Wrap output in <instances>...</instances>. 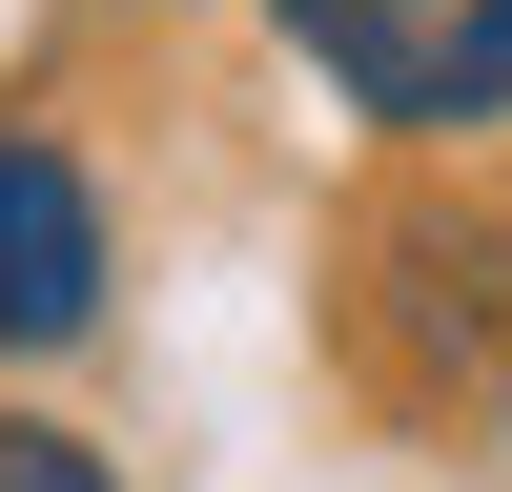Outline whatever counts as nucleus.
I'll use <instances>...</instances> for the list:
<instances>
[{
    "label": "nucleus",
    "instance_id": "obj_1",
    "mask_svg": "<svg viewBox=\"0 0 512 492\" xmlns=\"http://www.w3.org/2000/svg\"><path fill=\"white\" fill-rule=\"evenodd\" d=\"M451 164H472V144H431L349 226V369L390 410H472L512 369V185H451Z\"/></svg>",
    "mask_w": 512,
    "mask_h": 492
},
{
    "label": "nucleus",
    "instance_id": "obj_2",
    "mask_svg": "<svg viewBox=\"0 0 512 492\" xmlns=\"http://www.w3.org/2000/svg\"><path fill=\"white\" fill-rule=\"evenodd\" d=\"M287 62L369 123V144H492L512 123V0H267Z\"/></svg>",
    "mask_w": 512,
    "mask_h": 492
},
{
    "label": "nucleus",
    "instance_id": "obj_3",
    "mask_svg": "<svg viewBox=\"0 0 512 492\" xmlns=\"http://www.w3.org/2000/svg\"><path fill=\"white\" fill-rule=\"evenodd\" d=\"M123 287V226H103V164L62 144V123H0V369L82 349Z\"/></svg>",
    "mask_w": 512,
    "mask_h": 492
},
{
    "label": "nucleus",
    "instance_id": "obj_4",
    "mask_svg": "<svg viewBox=\"0 0 512 492\" xmlns=\"http://www.w3.org/2000/svg\"><path fill=\"white\" fill-rule=\"evenodd\" d=\"M0 492H123V472L62 431V410H0Z\"/></svg>",
    "mask_w": 512,
    "mask_h": 492
}]
</instances>
